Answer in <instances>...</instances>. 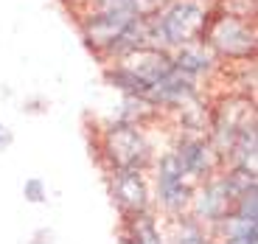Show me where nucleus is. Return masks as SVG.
<instances>
[{"label": "nucleus", "instance_id": "1", "mask_svg": "<svg viewBox=\"0 0 258 244\" xmlns=\"http://www.w3.org/2000/svg\"><path fill=\"white\" fill-rule=\"evenodd\" d=\"M197 26H200V12H197L194 6H177L174 12L166 14L163 23H160L166 39H171V42L188 39L194 31H197Z\"/></svg>", "mask_w": 258, "mask_h": 244}, {"label": "nucleus", "instance_id": "2", "mask_svg": "<svg viewBox=\"0 0 258 244\" xmlns=\"http://www.w3.org/2000/svg\"><path fill=\"white\" fill-rule=\"evenodd\" d=\"M160 199L168 208L182 205L185 199V188H182V166L177 157H166L160 168Z\"/></svg>", "mask_w": 258, "mask_h": 244}, {"label": "nucleus", "instance_id": "3", "mask_svg": "<svg viewBox=\"0 0 258 244\" xmlns=\"http://www.w3.org/2000/svg\"><path fill=\"white\" fill-rule=\"evenodd\" d=\"M115 197L121 205L126 208H141L143 202H146V188H143L141 177H138L132 168H126V171L118 174L115 180Z\"/></svg>", "mask_w": 258, "mask_h": 244}, {"label": "nucleus", "instance_id": "4", "mask_svg": "<svg viewBox=\"0 0 258 244\" xmlns=\"http://www.w3.org/2000/svg\"><path fill=\"white\" fill-rule=\"evenodd\" d=\"M177 160H180L182 171H194V174H200L202 168H205V149L202 146H182L180 154H177Z\"/></svg>", "mask_w": 258, "mask_h": 244}, {"label": "nucleus", "instance_id": "5", "mask_svg": "<svg viewBox=\"0 0 258 244\" xmlns=\"http://www.w3.org/2000/svg\"><path fill=\"white\" fill-rule=\"evenodd\" d=\"M23 194H26L28 202H45V186H42V180H28Z\"/></svg>", "mask_w": 258, "mask_h": 244}]
</instances>
